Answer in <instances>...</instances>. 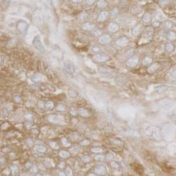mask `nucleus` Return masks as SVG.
Listing matches in <instances>:
<instances>
[{
	"mask_svg": "<svg viewBox=\"0 0 176 176\" xmlns=\"http://www.w3.org/2000/svg\"><path fill=\"white\" fill-rule=\"evenodd\" d=\"M32 44L34 45V47L39 52H41V53H45V50L44 48V47L42 44V42H41L40 37L39 36H35L34 39L32 41Z\"/></svg>",
	"mask_w": 176,
	"mask_h": 176,
	"instance_id": "nucleus-1",
	"label": "nucleus"
},
{
	"mask_svg": "<svg viewBox=\"0 0 176 176\" xmlns=\"http://www.w3.org/2000/svg\"><path fill=\"white\" fill-rule=\"evenodd\" d=\"M93 59L95 61L99 62H105L109 61L110 59V58L108 55L103 53H100L95 55L93 57Z\"/></svg>",
	"mask_w": 176,
	"mask_h": 176,
	"instance_id": "nucleus-2",
	"label": "nucleus"
},
{
	"mask_svg": "<svg viewBox=\"0 0 176 176\" xmlns=\"http://www.w3.org/2000/svg\"><path fill=\"white\" fill-rule=\"evenodd\" d=\"M47 119L49 122H50V123H58L62 121L63 118L62 117L60 116H58V115H50L48 116Z\"/></svg>",
	"mask_w": 176,
	"mask_h": 176,
	"instance_id": "nucleus-3",
	"label": "nucleus"
},
{
	"mask_svg": "<svg viewBox=\"0 0 176 176\" xmlns=\"http://www.w3.org/2000/svg\"><path fill=\"white\" fill-rule=\"evenodd\" d=\"M28 28V25L24 21H20L17 24V28L18 31L22 34H25L27 31Z\"/></svg>",
	"mask_w": 176,
	"mask_h": 176,
	"instance_id": "nucleus-4",
	"label": "nucleus"
},
{
	"mask_svg": "<svg viewBox=\"0 0 176 176\" xmlns=\"http://www.w3.org/2000/svg\"><path fill=\"white\" fill-rule=\"evenodd\" d=\"M95 173L99 176H104L107 174V170L105 166L103 165L98 166L95 169Z\"/></svg>",
	"mask_w": 176,
	"mask_h": 176,
	"instance_id": "nucleus-5",
	"label": "nucleus"
},
{
	"mask_svg": "<svg viewBox=\"0 0 176 176\" xmlns=\"http://www.w3.org/2000/svg\"><path fill=\"white\" fill-rule=\"evenodd\" d=\"M139 63V58L137 56H132L127 61V66L128 67L133 68L136 66Z\"/></svg>",
	"mask_w": 176,
	"mask_h": 176,
	"instance_id": "nucleus-6",
	"label": "nucleus"
},
{
	"mask_svg": "<svg viewBox=\"0 0 176 176\" xmlns=\"http://www.w3.org/2000/svg\"><path fill=\"white\" fill-rule=\"evenodd\" d=\"M129 39L127 37L123 36V37H122L117 39L116 41V45L120 47H125L127 46V45L129 44Z\"/></svg>",
	"mask_w": 176,
	"mask_h": 176,
	"instance_id": "nucleus-7",
	"label": "nucleus"
},
{
	"mask_svg": "<svg viewBox=\"0 0 176 176\" xmlns=\"http://www.w3.org/2000/svg\"><path fill=\"white\" fill-rule=\"evenodd\" d=\"M110 37L107 34L102 35L100 36L99 38V42L103 45H107V44L110 43Z\"/></svg>",
	"mask_w": 176,
	"mask_h": 176,
	"instance_id": "nucleus-8",
	"label": "nucleus"
},
{
	"mask_svg": "<svg viewBox=\"0 0 176 176\" xmlns=\"http://www.w3.org/2000/svg\"><path fill=\"white\" fill-rule=\"evenodd\" d=\"M64 68H65V71L68 73H69V74H72L75 72V68L74 65L70 63L65 62Z\"/></svg>",
	"mask_w": 176,
	"mask_h": 176,
	"instance_id": "nucleus-9",
	"label": "nucleus"
},
{
	"mask_svg": "<svg viewBox=\"0 0 176 176\" xmlns=\"http://www.w3.org/2000/svg\"><path fill=\"white\" fill-rule=\"evenodd\" d=\"M77 113L79 114L80 116L83 117H88L89 116L90 112L88 109L83 108V107H80V108L78 109L77 110Z\"/></svg>",
	"mask_w": 176,
	"mask_h": 176,
	"instance_id": "nucleus-10",
	"label": "nucleus"
},
{
	"mask_svg": "<svg viewBox=\"0 0 176 176\" xmlns=\"http://www.w3.org/2000/svg\"><path fill=\"white\" fill-rule=\"evenodd\" d=\"M31 79L32 81L36 83V82L41 81L43 79V76H42V75L39 74V73H35L33 75H32Z\"/></svg>",
	"mask_w": 176,
	"mask_h": 176,
	"instance_id": "nucleus-11",
	"label": "nucleus"
},
{
	"mask_svg": "<svg viewBox=\"0 0 176 176\" xmlns=\"http://www.w3.org/2000/svg\"><path fill=\"white\" fill-rule=\"evenodd\" d=\"M108 28L109 31L112 32H116L119 29V26L117 23H115V22H112L109 25Z\"/></svg>",
	"mask_w": 176,
	"mask_h": 176,
	"instance_id": "nucleus-12",
	"label": "nucleus"
},
{
	"mask_svg": "<svg viewBox=\"0 0 176 176\" xmlns=\"http://www.w3.org/2000/svg\"><path fill=\"white\" fill-rule=\"evenodd\" d=\"M95 27V24L90 23H86L83 24L82 26V29L85 30V31H91V30H93L94 29Z\"/></svg>",
	"mask_w": 176,
	"mask_h": 176,
	"instance_id": "nucleus-13",
	"label": "nucleus"
},
{
	"mask_svg": "<svg viewBox=\"0 0 176 176\" xmlns=\"http://www.w3.org/2000/svg\"><path fill=\"white\" fill-rule=\"evenodd\" d=\"M109 15V12L108 11H103L100 14L99 17H98V20L99 21H104L107 19Z\"/></svg>",
	"mask_w": 176,
	"mask_h": 176,
	"instance_id": "nucleus-14",
	"label": "nucleus"
},
{
	"mask_svg": "<svg viewBox=\"0 0 176 176\" xmlns=\"http://www.w3.org/2000/svg\"><path fill=\"white\" fill-rule=\"evenodd\" d=\"M175 50V46L172 42H168L166 44V50L168 52H172Z\"/></svg>",
	"mask_w": 176,
	"mask_h": 176,
	"instance_id": "nucleus-15",
	"label": "nucleus"
},
{
	"mask_svg": "<svg viewBox=\"0 0 176 176\" xmlns=\"http://www.w3.org/2000/svg\"><path fill=\"white\" fill-rule=\"evenodd\" d=\"M110 142L113 144L114 145L117 146L121 147L123 145V143L122 141L117 139H110Z\"/></svg>",
	"mask_w": 176,
	"mask_h": 176,
	"instance_id": "nucleus-16",
	"label": "nucleus"
},
{
	"mask_svg": "<svg viewBox=\"0 0 176 176\" xmlns=\"http://www.w3.org/2000/svg\"><path fill=\"white\" fill-rule=\"evenodd\" d=\"M167 38L170 41L176 40V33L174 31H169L167 35Z\"/></svg>",
	"mask_w": 176,
	"mask_h": 176,
	"instance_id": "nucleus-17",
	"label": "nucleus"
},
{
	"mask_svg": "<svg viewBox=\"0 0 176 176\" xmlns=\"http://www.w3.org/2000/svg\"><path fill=\"white\" fill-rule=\"evenodd\" d=\"M153 32H154L153 28L151 27V26H149V27L147 28L146 30L145 36H146L147 38L151 37V36L153 35Z\"/></svg>",
	"mask_w": 176,
	"mask_h": 176,
	"instance_id": "nucleus-18",
	"label": "nucleus"
},
{
	"mask_svg": "<svg viewBox=\"0 0 176 176\" xmlns=\"http://www.w3.org/2000/svg\"><path fill=\"white\" fill-rule=\"evenodd\" d=\"M151 20V15L149 13H145L142 17V21L145 23H148Z\"/></svg>",
	"mask_w": 176,
	"mask_h": 176,
	"instance_id": "nucleus-19",
	"label": "nucleus"
},
{
	"mask_svg": "<svg viewBox=\"0 0 176 176\" xmlns=\"http://www.w3.org/2000/svg\"><path fill=\"white\" fill-rule=\"evenodd\" d=\"M59 155L60 157L63 158H67L71 156V154L69 152L63 151V150H61L59 152Z\"/></svg>",
	"mask_w": 176,
	"mask_h": 176,
	"instance_id": "nucleus-20",
	"label": "nucleus"
},
{
	"mask_svg": "<svg viewBox=\"0 0 176 176\" xmlns=\"http://www.w3.org/2000/svg\"><path fill=\"white\" fill-rule=\"evenodd\" d=\"M142 31V27L140 25H138V26H136L133 30V34L134 35H138L139 34H140V33Z\"/></svg>",
	"mask_w": 176,
	"mask_h": 176,
	"instance_id": "nucleus-21",
	"label": "nucleus"
},
{
	"mask_svg": "<svg viewBox=\"0 0 176 176\" xmlns=\"http://www.w3.org/2000/svg\"><path fill=\"white\" fill-rule=\"evenodd\" d=\"M152 62V59L150 56H146L143 61L142 64L145 66H147L150 65Z\"/></svg>",
	"mask_w": 176,
	"mask_h": 176,
	"instance_id": "nucleus-22",
	"label": "nucleus"
},
{
	"mask_svg": "<svg viewBox=\"0 0 176 176\" xmlns=\"http://www.w3.org/2000/svg\"><path fill=\"white\" fill-rule=\"evenodd\" d=\"M45 107L48 110H52L54 107V103L52 101H48L45 104Z\"/></svg>",
	"mask_w": 176,
	"mask_h": 176,
	"instance_id": "nucleus-23",
	"label": "nucleus"
},
{
	"mask_svg": "<svg viewBox=\"0 0 176 176\" xmlns=\"http://www.w3.org/2000/svg\"><path fill=\"white\" fill-rule=\"evenodd\" d=\"M107 2L104 0H99L97 2V6L100 8H103L106 7Z\"/></svg>",
	"mask_w": 176,
	"mask_h": 176,
	"instance_id": "nucleus-24",
	"label": "nucleus"
},
{
	"mask_svg": "<svg viewBox=\"0 0 176 176\" xmlns=\"http://www.w3.org/2000/svg\"><path fill=\"white\" fill-rule=\"evenodd\" d=\"M68 96H69V97L71 98H75L77 96L78 93H77V92L75 91V90H69V92H68Z\"/></svg>",
	"mask_w": 176,
	"mask_h": 176,
	"instance_id": "nucleus-25",
	"label": "nucleus"
},
{
	"mask_svg": "<svg viewBox=\"0 0 176 176\" xmlns=\"http://www.w3.org/2000/svg\"><path fill=\"white\" fill-rule=\"evenodd\" d=\"M10 169L11 170L12 174L13 175H15V174L18 173L19 172V167L17 165H12V166H10Z\"/></svg>",
	"mask_w": 176,
	"mask_h": 176,
	"instance_id": "nucleus-26",
	"label": "nucleus"
},
{
	"mask_svg": "<svg viewBox=\"0 0 176 176\" xmlns=\"http://www.w3.org/2000/svg\"><path fill=\"white\" fill-rule=\"evenodd\" d=\"M157 69V65L156 63H155V64H154L153 65L150 66V67H149L147 71H148V72L150 73V74H153V73L156 72Z\"/></svg>",
	"mask_w": 176,
	"mask_h": 176,
	"instance_id": "nucleus-27",
	"label": "nucleus"
},
{
	"mask_svg": "<svg viewBox=\"0 0 176 176\" xmlns=\"http://www.w3.org/2000/svg\"><path fill=\"white\" fill-rule=\"evenodd\" d=\"M167 89V87L166 86H160L157 88L156 91L157 92H158V93H162L163 92H164L165 91H166Z\"/></svg>",
	"mask_w": 176,
	"mask_h": 176,
	"instance_id": "nucleus-28",
	"label": "nucleus"
},
{
	"mask_svg": "<svg viewBox=\"0 0 176 176\" xmlns=\"http://www.w3.org/2000/svg\"><path fill=\"white\" fill-rule=\"evenodd\" d=\"M155 18H156V20L157 21H162L163 18L162 12H161V11H158L156 14V17H155Z\"/></svg>",
	"mask_w": 176,
	"mask_h": 176,
	"instance_id": "nucleus-29",
	"label": "nucleus"
},
{
	"mask_svg": "<svg viewBox=\"0 0 176 176\" xmlns=\"http://www.w3.org/2000/svg\"><path fill=\"white\" fill-rule=\"evenodd\" d=\"M62 143L63 145L66 147H69L71 146V143L69 142L65 137H63V138H62Z\"/></svg>",
	"mask_w": 176,
	"mask_h": 176,
	"instance_id": "nucleus-30",
	"label": "nucleus"
},
{
	"mask_svg": "<svg viewBox=\"0 0 176 176\" xmlns=\"http://www.w3.org/2000/svg\"><path fill=\"white\" fill-rule=\"evenodd\" d=\"M90 151L94 153H102L103 151V150L101 148H99V147H93V148L90 149Z\"/></svg>",
	"mask_w": 176,
	"mask_h": 176,
	"instance_id": "nucleus-31",
	"label": "nucleus"
},
{
	"mask_svg": "<svg viewBox=\"0 0 176 176\" xmlns=\"http://www.w3.org/2000/svg\"><path fill=\"white\" fill-rule=\"evenodd\" d=\"M88 14L86 12H84L83 13L80 14V17H79V18H80V20L82 21H83L86 20V19L88 18Z\"/></svg>",
	"mask_w": 176,
	"mask_h": 176,
	"instance_id": "nucleus-32",
	"label": "nucleus"
},
{
	"mask_svg": "<svg viewBox=\"0 0 176 176\" xmlns=\"http://www.w3.org/2000/svg\"><path fill=\"white\" fill-rule=\"evenodd\" d=\"M117 14H118V10H117L116 8H115L111 11V17H112V18H116L117 17Z\"/></svg>",
	"mask_w": 176,
	"mask_h": 176,
	"instance_id": "nucleus-33",
	"label": "nucleus"
},
{
	"mask_svg": "<svg viewBox=\"0 0 176 176\" xmlns=\"http://www.w3.org/2000/svg\"><path fill=\"white\" fill-rule=\"evenodd\" d=\"M66 106L63 104H59L56 107V110L59 112H63V111L65 110Z\"/></svg>",
	"mask_w": 176,
	"mask_h": 176,
	"instance_id": "nucleus-34",
	"label": "nucleus"
},
{
	"mask_svg": "<svg viewBox=\"0 0 176 176\" xmlns=\"http://www.w3.org/2000/svg\"><path fill=\"white\" fill-rule=\"evenodd\" d=\"M81 160L84 163H89L91 160V158L88 156H84L81 158Z\"/></svg>",
	"mask_w": 176,
	"mask_h": 176,
	"instance_id": "nucleus-35",
	"label": "nucleus"
},
{
	"mask_svg": "<svg viewBox=\"0 0 176 176\" xmlns=\"http://www.w3.org/2000/svg\"><path fill=\"white\" fill-rule=\"evenodd\" d=\"M37 150L40 153H45L47 151V148L44 146H39L38 147Z\"/></svg>",
	"mask_w": 176,
	"mask_h": 176,
	"instance_id": "nucleus-36",
	"label": "nucleus"
},
{
	"mask_svg": "<svg viewBox=\"0 0 176 176\" xmlns=\"http://www.w3.org/2000/svg\"><path fill=\"white\" fill-rule=\"evenodd\" d=\"M50 147H51L52 149H57L59 148V146H58V144H57V143H56V142H50Z\"/></svg>",
	"mask_w": 176,
	"mask_h": 176,
	"instance_id": "nucleus-37",
	"label": "nucleus"
},
{
	"mask_svg": "<svg viewBox=\"0 0 176 176\" xmlns=\"http://www.w3.org/2000/svg\"><path fill=\"white\" fill-rule=\"evenodd\" d=\"M111 166H112V167H113V169H117L119 168L120 166L118 163L116 162V161H112V162L111 163Z\"/></svg>",
	"mask_w": 176,
	"mask_h": 176,
	"instance_id": "nucleus-38",
	"label": "nucleus"
},
{
	"mask_svg": "<svg viewBox=\"0 0 176 176\" xmlns=\"http://www.w3.org/2000/svg\"><path fill=\"white\" fill-rule=\"evenodd\" d=\"M69 112L72 116H76L77 114V111L74 107H71L69 110Z\"/></svg>",
	"mask_w": 176,
	"mask_h": 176,
	"instance_id": "nucleus-39",
	"label": "nucleus"
},
{
	"mask_svg": "<svg viewBox=\"0 0 176 176\" xmlns=\"http://www.w3.org/2000/svg\"><path fill=\"white\" fill-rule=\"evenodd\" d=\"M173 23H172V21H166V26H167V28H171L173 26Z\"/></svg>",
	"mask_w": 176,
	"mask_h": 176,
	"instance_id": "nucleus-40",
	"label": "nucleus"
},
{
	"mask_svg": "<svg viewBox=\"0 0 176 176\" xmlns=\"http://www.w3.org/2000/svg\"><path fill=\"white\" fill-rule=\"evenodd\" d=\"M95 158L96 160L99 161H102L103 160L104 157L103 156H101V155H97L95 157Z\"/></svg>",
	"mask_w": 176,
	"mask_h": 176,
	"instance_id": "nucleus-41",
	"label": "nucleus"
},
{
	"mask_svg": "<svg viewBox=\"0 0 176 176\" xmlns=\"http://www.w3.org/2000/svg\"><path fill=\"white\" fill-rule=\"evenodd\" d=\"M102 32L101 31V30H99V29H96V30H95V31H93V34H94L95 36H98L101 35V34H102Z\"/></svg>",
	"mask_w": 176,
	"mask_h": 176,
	"instance_id": "nucleus-42",
	"label": "nucleus"
},
{
	"mask_svg": "<svg viewBox=\"0 0 176 176\" xmlns=\"http://www.w3.org/2000/svg\"><path fill=\"white\" fill-rule=\"evenodd\" d=\"M30 172L31 173H35L38 172V169L36 168V166H32V167L30 168Z\"/></svg>",
	"mask_w": 176,
	"mask_h": 176,
	"instance_id": "nucleus-43",
	"label": "nucleus"
},
{
	"mask_svg": "<svg viewBox=\"0 0 176 176\" xmlns=\"http://www.w3.org/2000/svg\"><path fill=\"white\" fill-rule=\"evenodd\" d=\"M92 50L93 52H94V53H99L100 50H101V49L98 47H94L92 48Z\"/></svg>",
	"mask_w": 176,
	"mask_h": 176,
	"instance_id": "nucleus-44",
	"label": "nucleus"
},
{
	"mask_svg": "<svg viewBox=\"0 0 176 176\" xmlns=\"http://www.w3.org/2000/svg\"><path fill=\"white\" fill-rule=\"evenodd\" d=\"M26 143H27V144L29 147H32L34 145V142H33V141L31 139H28L26 140Z\"/></svg>",
	"mask_w": 176,
	"mask_h": 176,
	"instance_id": "nucleus-45",
	"label": "nucleus"
},
{
	"mask_svg": "<svg viewBox=\"0 0 176 176\" xmlns=\"http://www.w3.org/2000/svg\"><path fill=\"white\" fill-rule=\"evenodd\" d=\"M14 101H15L16 103H20L21 102V98L19 96H15V97L14 98Z\"/></svg>",
	"mask_w": 176,
	"mask_h": 176,
	"instance_id": "nucleus-46",
	"label": "nucleus"
},
{
	"mask_svg": "<svg viewBox=\"0 0 176 176\" xmlns=\"http://www.w3.org/2000/svg\"><path fill=\"white\" fill-rule=\"evenodd\" d=\"M80 144L81 145L86 146V145H89V141L88 140H84L82 141V142H80Z\"/></svg>",
	"mask_w": 176,
	"mask_h": 176,
	"instance_id": "nucleus-47",
	"label": "nucleus"
},
{
	"mask_svg": "<svg viewBox=\"0 0 176 176\" xmlns=\"http://www.w3.org/2000/svg\"><path fill=\"white\" fill-rule=\"evenodd\" d=\"M66 173L69 176H71L72 174V170H71L69 167H67V169L66 170Z\"/></svg>",
	"mask_w": 176,
	"mask_h": 176,
	"instance_id": "nucleus-48",
	"label": "nucleus"
},
{
	"mask_svg": "<svg viewBox=\"0 0 176 176\" xmlns=\"http://www.w3.org/2000/svg\"><path fill=\"white\" fill-rule=\"evenodd\" d=\"M106 158H107L108 160H110L112 158H113V155L112 154V153H109L107 154V155L106 156Z\"/></svg>",
	"mask_w": 176,
	"mask_h": 176,
	"instance_id": "nucleus-49",
	"label": "nucleus"
},
{
	"mask_svg": "<svg viewBox=\"0 0 176 176\" xmlns=\"http://www.w3.org/2000/svg\"><path fill=\"white\" fill-rule=\"evenodd\" d=\"M95 1H96V0H86V3L88 5H92L95 2Z\"/></svg>",
	"mask_w": 176,
	"mask_h": 176,
	"instance_id": "nucleus-50",
	"label": "nucleus"
},
{
	"mask_svg": "<svg viewBox=\"0 0 176 176\" xmlns=\"http://www.w3.org/2000/svg\"><path fill=\"white\" fill-rule=\"evenodd\" d=\"M31 167H32V163H31L28 162L26 164H25V167H26V169H29Z\"/></svg>",
	"mask_w": 176,
	"mask_h": 176,
	"instance_id": "nucleus-51",
	"label": "nucleus"
},
{
	"mask_svg": "<svg viewBox=\"0 0 176 176\" xmlns=\"http://www.w3.org/2000/svg\"><path fill=\"white\" fill-rule=\"evenodd\" d=\"M171 75H172V76L173 77H174V79H176V70L173 71L172 74H171Z\"/></svg>",
	"mask_w": 176,
	"mask_h": 176,
	"instance_id": "nucleus-52",
	"label": "nucleus"
},
{
	"mask_svg": "<svg viewBox=\"0 0 176 176\" xmlns=\"http://www.w3.org/2000/svg\"><path fill=\"white\" fill-rule=\"evenodd\" d=\"M73 1H74V2H76V3H79V2H82L83 0H72Z\"/></svg>",
	"mask_w": 176,
	"mask_h": 176,
	"instance_id": "nucleus-53",
	"label": "nucleus"
},
{
	"mask_svg": "<svg viewBox=\"0 0 176 176\" xmlns=\"http://www.w3.org/2000/svg\"><path fill=\"white\" fill-rule=\"evenodd\" d=\"M158 1H161V0H158Z\"/></svg>",
	"mask_w": 176,
	"mask_h": 176,
	"instance_id": "nucleus-54",
	"label": "nucleus"
}]
</instances>
